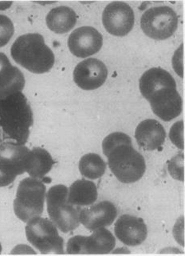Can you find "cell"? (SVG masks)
I'll return each instance as SVG.
<instances>
[{
	"label": "cell",
	"mask_w": 185,
	"mask_h": 256,
	"mask_svg": "<svg viewBox=\"0 0 185 256\" xmlns=\"http://www.w3.org/2000/svg\"><path fill=\"white\" fill-rule=\"evenodd\" d=\"M32 124V110L24 94L0 99V132L4 142L26 144Z\"/></svg>",
	"instance_id": "6da1fadb"
},
{
	"label": "cell",
	"mask_w": 185,
	"mask_h": 256,
	"mask_svg": "<svg viewBox=\"0 0 185 256\" xmlns=\"http://www.w3.org/2000/svg\"><path fill=\"white\" fill-rule=\"evenodd\" d=\"M10 55L18 64L32 74L48 72L55 64V55L39 33L18 37L10 48Z\"/></svg>",
	"instance_id": "7a4b0ae2"
},
{
	"label": "cell",
	"mask_w": 185,
	"mask_h": 256,
	"mask_svg": "<svg viewBox=\"0 0 185 256\" xmlns=\"http://www.w3.org/2000/svg\"><path fill=\"white\" fill-rule=\"evenodd\" d=\"M106 156L111 171L121 182H136L146 171L145 158L135 150L132 142L119 144Z\"/></svg>",
	"instance_id": "3957f363"
},
{
	"label": "cell",
	"mask_w": 185,
	"mask_h": 256,
	"mask_svg": "<svg viewBox=\"0 0 185 256\" xmlns=\"http://www.w3.org/2000/svg\"><path fill=\"white\" fill-rule=\"evenodd\" d=\"M46 200L49 218L60 232L69 233L79 228L81 208L70 204L66 186H51L46 194Z\"/></svg>",
	"instance_id": "277c9868"
},
{
	"label": "cell",
	"mask_w": 185,
	"mask_h": 256,
	"mask_svg": "<svg viewBox=\"0 0 185 256\" xmlns=\"http://www.w3.org/2000/svg\"><path fill=\"white\" fill-rule=\"evenodd\" d=\"M46 194V186L39 179L31 177L22 179L14 201L15 216L23 222L40 217L44 209Z\"/></svg>",
	"instance_id": "5b68a950"
},
{
	"label": "cell",
	"mask_w": 185,
	"mask_h": 256,
	"mask_svg": "<svg viewBox=\"0 0 185 256\" xmlns=\"http://www.w3.org/2000/svg\"><path fill=\"white\" fill-rule=\"evenodd\" d=\"M25 232L27 241L42 254L64 253V241L51 220L42 217L32 218L27 222Z\"/></svg>",
	"instance_id": "8992f818"
},
{
	"label": "cell",
	"mask_w": 185,
	"mask_h": 256,
	"mask_svg": "<svg viewBox=\"0 0 185 256\" xmlns=\"http://www.w3.org/2000/svg\"><path fill=\"white\" fill-rule=\"evenodd\" d=\"M179 18L168 6H154L147 10L141 18L143 32L151 39L165 40L173 36L178 28Z\"/></svg>",
	"instance_id": "52a82bcc"
},
{
	"label": "cell",
	"mask_w": 185,
	"mask_h": 256,
	"mask_svg": "<svg viewBox=\"0 0 185 256\" xmlns=\"http://www.w3.org/2000/svg\"><path fill=\"white\" fill-rule=\"evenodd\" d=\"M30 150L24 144H0V187L7 186L26 172Z\"/></svg>",
	"instance_id": "ba28073f"
},
{
	"label": "cell",
	"mask_w": 185,
	"mask_h": 256,
	"mask_svg": "<svg viewBox=\"0 0 185 256\" xmlns=\"http://www.w3.org/2000/svg\"><path fill=\"white\" fill-rule=\"evenodd\" d=\"M102 21L104 28L111 35L125 36L134 26V12L126 2H112L104 9Z\"/></svg>",
	"instance_id": "9c48e42d"
},
{
	"label": "cell",
	"mask_w": 185,
	"mask_h": 256,
	"mask_svg": "<svg viewBox=\"0 0 185 256\" xmlns=\"http://www.w3.org/2000/svg\"><path fill=\"white\" fill-rule=\"evenodd\" d=\"M108 68L101 60L88 58L75 66L73 79L78 87L90 91L101 87L108 78Z\"/></svg>",
	"instance_id": "30bf717a"
},
{
	"label": "cell",
	"mask_w": 185,
	"mask_h": 256,
	"mask_svg": "<svg viewBox=\"0 0 185 256\" xmlns=\"http://www.w3.org/2000/svg\"><path fill=\"white\" fill-rule=\"evenodd\" d=\"M103 42V36L99 30L92 26H84L71 33L67 45L72 55L79 58H87L99 52Z\"/></svg>",
	"instance_id": "8fae6325"
},
{
	"label": "cell",
	"mask_w": 185,
	"mask_h": 256,
	"mask_svg": "<svg viewBox=\"0 0 185 256\" xmlns=\"http://www.w3.org/2000/svg\"><path fill=\"white\" fill-rule=\"evenodd\" d=\"M149 102L153 112L165 122L175 119L183 110V100L177 88H163L155 92Z\"/></svg>",
	"instance_id": "7c38bea8"
},
{
	"label": "cell",
	"mask_w": 185,
	"mask_h": 256,
	"mask_svg": "<svg viewBox=\"0 0 185 256\" xmlns=\"http://www.w3.org/2000/svg\"><path fill=\"white\" fill-rule=\"evenodd\" d=\"M116 238L124 245L136 246L145 242L148 236V228L141 218L131 214H123L115 224Z\"/></svg>",
	"instance_id": "4fadbf2b"
},
{
	"label": "cell",
	"mask_w": 185,
	"mask_h": 256,
	"mask_svg": "<svg viewBox=\"0 0 185 256\" xmlns=\"http://www.w3.org/2000/svg\"><path fill=\"white\" fill-rule=\"evenodd\" d=\"M117 216L116 206L109 201H102L92 204L89 208L81 209L79 213V222L88 230L109 226L114 222Z\"/></svg>",
	"instance_id": "5bb4252c"
},
{
	"label": "cell",
	"mask_w": 185,
	"mask_h": 256,
	"mask_svg": "<svg viewBox=\"0 0 185 256\" xmlns=\"http://www.w3.org/2000/svg\"><path fill=\"white\" fill-rule=\"evenodd\" d=\"M25 86L24 75L13 66L8 57L0 52V99L22 92Z\"/></svg>",
	"instance_id": "9a60e30c"
},
{
	"label": "cell",
	"mask_w": 185,
	"mask_h": 256,
	"mask_svg": "<svg viewBox=\"0 0 185 256\" xmlns=\"http://www.w3.org/2000/svg\"><path fill=\"white\" fill-rule=\"evenodd\" d=\"M135 138L139 146L145 150H156L165 143L166 132L158 120L148 119L138 124L135 132Z\"/></svg>",
	"instance_id": "2e32d148"
},
{
	"label": "cell",
	"mask_w": 185,
	"mask_h": 256,
	"mask_svg": "<svg viewBox=\"0 0 185 256\" xmlns=\"http://www.w3.org/2000/svg\"><path fill=\"white\" fill-rule=\"evenodd\" d=\"M167 87L177 88V83L173 76L161 68H150L140 79V90L147 100L155 92Z\"/></svg>",
	"instance_id": "e0dca14e"
},
{
	"label": "cell",
	"mask_w": 185,
	"mask_h": 256,
	"mask_svg": "<svg viewBox=\"0 0 185 256\" xmlns=\"http://www.w3.org/2000/svg\"><path fill=\"white\" fill-rule=\"evenodd\" d=\"M77 22V16L71 8L60 6L51 9L46 17L47 28L53 32L64 34L69 32Z\"/></svg>",
	"instance_id": "ac0fdd59"
},
{
	"label": "cell",
	"mask_w": 185,
	"mask_h": 256,
	"mask_svg": "<svg viewBox=\"0 0 185 256\" xmlns=\"http://www.w3.org/2000/svg\"><path fill=\"white\" fill-rule=\"evenodd\" d=\"M97 187L92 182L79 179L74 182L68 189V201L76 206H88L96 202Z\"/></svg>",
	"instance_id": "d6986e66"
},
{
	"label": "cell",
	"mask_w": 185,
	"mask_h": 256,
	"mask_svg": "<svg viewBox=\"0 0 185 256\" xmlns=\"http://www.w3.org/2000/svg\"><path fill=\"white\" fill-rule=\"evenodd\" d=\"M53 165L51 154L44 148L35 147L30 151L26 172L30 177L40 180L51 171Z\"/></svg>",
	"instance_id": "ffe728a7"
},
{
	"label": "cell",
	"mask_w": 185,
	"mask_h": 256,
	"mask_svg": "<svg viewBox=\"0 0 185 256\" xmlns=\"http://www.w3.org/2000/svg\"><path fill=\"white\" fill-rule=\"evenodd\" d=\"M116 246V238L110 230L105 228L93 230L92 236H88L85 244L87 254H107Z\"/></svg>",
	"instance_id": "44dd1931"
},
{
	"label": "cell",
	"mask_w": 185,
	"mask_h": 256,
	"mask_svg": "<svg viewBox=\"0 0 185 256\" xmlns=\"http://www.w3.org/2000/svg\"><path fill=\"white\" fill-rule=\"evenodd\" d=\"M107 164L100 155L91 152L82 156L79 163V172L88 179H97L104 174Z\"/></svg>",
	"instance_id": "7402d4cb"
},
{
	"label": "cell",
	"mask_w": 185,
	"mask_h": 256,
	"mask_svg": "<svg viewBox=\"0 0 185 256\" xmlns=\"http://www.w3.org/2000/svg\"><path fill=\"white\" fill-rule=\"evenodd\" d=\"M132 142V138L126 134L121 132H115L106 136L105 138L104 139L103 143H102V148H103L104 155L107 156L108 152H110L112 148H114L119 144Z\"/></svg>",
	"instance_id": "603a6c76"
},
{
	"label": "cell",
	"mask_w": 185,
	"mask_h": 256,
	"mask_svg": "<svg viewBox=\"0 0 185 256\" xmlns=\"http://www.w3.org/2000/svg\"><path fill=\"white\" fill-rule=\"evenodd\" d=\"M14 28L9 17L0 14V48L4 47L14 35Z\"/></svg>",
	"instance_id": "cb8c5ba5"
},
{
	"label": "cell",
	"mask_w": 185,
	"mask_h": 256,
	"mask_svg": "<svg viewBox=\"0 0 185 256\" xmlns=\"http://www.w3.org/2000/svg\"><path fill=\"white\" fill-rule=\"evenodd\" d=\"M88 236H76L68 240L67 244V254H87L85 244Z\"/></svg>",
	"instance_id": "d4e9b609"
},
{
	"label": "cell",
	"mask_w": 185,
	"mask_h": 256,
	"mask_svg": "<svg viewBox=\"0 0 185 256\" xmlns=\"http://www.w3.org/2000/svg\"><path fill=\"white\" fill-rule=\"evenodd\" d=\"M170 174L177 180L184 181V154H178L169 162Z\"/></svg>",
	"instance_id": "484cf974"
},
{
	"label": "cell",
	"mask_w": 185,
	"mask_h": 256,
	"mask_svg": "<svg viewBox=\"0 0 185 256\" xmlns=\"http://www.w3.org/2000/svg\"><path fill=\"white\" fill-rule=\"evenodd\" d=\"M170 139L172 142L181 150H184V122H177L173 124L170 130Z\"/></svg>",
	"instance_id": "4316f807"
},
{
	"label": "cell",
	"mask_w": 185,
	"mask_h": 256,
	"mask_svg": "<svg viewBox=\"0 0 185 256\" xmlns=\"http://www.w3.org/2000/svg\"><path fill=\"white\" fill-rule=\"evenodd\" d=\"M12 4V2H0V10H6Z\"/></svg>",
	"instance_id": "83f0119b"
},
{
	"label": "cell",
	"mask_w": 185,
	"mask_h": 256,
	"mask_svg": "<svg viewBox=\"0 0 185 256\" xmlns=\"http://www.w3.org/2000/svg\"><path fill=\"white\" fill-rule=\"evenodd\" d=\"M2 253V245H1V244H0V254Z\"/></svg>",
	"instance_id": "f1b7e54d"
},
{
	"label": "cell",
	"mask_w": 185,
	"mask_h": 256,
	"mask_svg": "<svg viewBox=\"0 0 185 256\" xmlns=\"http://www.w3.org/2000/svg\"><path fill=\"white\" fill-rule=\"evenodd\" d=\"M1 138H2V135H1V132H0V144H1V140H2Z\"/></svg>",
	"instance_id": "f546056e"
}]
</instances>
